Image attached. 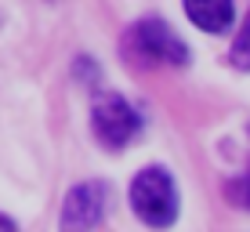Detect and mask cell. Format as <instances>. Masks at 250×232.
Listing matches in <instances>:
<instances>
[{
  "label": "cell",
  "instance_id": "cell-1",
  "mask_svg": "<svg viewBox=\"0 0 250 232\" xmlns=\"http://www.w3.org/2000/svg\"><path fill=\"white\" fill-rule=\"evenodd\" d=\"M131 207L138 214V221L152 229H167L178 218V189L174 178L163 167H145L131 185Z\"/></svg>",
  "mask_w": 250,
  "mask_h": 232
},
{
  "label": "cell",
  "instance_id": "cell-2",
  "mask_svg": "<svg viewBox=\"0 0 250 232\" xmlns=\"http://www.w3.org/2000/svg\"><path fill=\"white\" fill-rule=\"evenodd\" d=\"M91 124H94V134H98L109 149H124V145H131L138 138V131H142V116H138L124 98H116V94H113V98H102L98 105H94Z\"/></svg>",
  "mask_w": 250,
  "mask_h": 232
},
{
  "label": "cell",
  "instance_id": "cell-3",
  "mask_svg": "<svg viewBox=\"0 0 250 232\" xmlns=\"http://www.w3.org/2000/svg\"><path fill=\"white\" fill-rule=\"evenodd\" d=\"M134 51L145 58L149 65L156 62H170V65H185L188 62V47L170 33V25L163 19H145L134 25Z\"/></svg>",
  "mask_w": 250,
  "mask_h": 232
},
{
  "label": "cell",
  "instance_id": "cell-4",
  "mask_svg": "<svg viewBox=\"0 0 250 232\" xmlns=\"http://www.w3.org/2000/svg\"><path fill=\"white\" fill-rule=\"evenodd\" d=\"M109 214V185L105 182H83L65 196L62 225L65 229H94Z\"/></svg>",
  "mask_w": 250,
  "mask_h": 232
},
{
  "label": "cell",
  "instance_id": "cell-5",
  "mask_svg": "<svg viewBox=\"0 0 250 232\" xmlns=\"http://www.w3.org/2000/svg\"><path fill=\"white\" fill-rule=\"evenodd\" d=\"M185 15L207 33H225L236 19L232 0H185Z\"/></svg>",
  "mask_w": 250,
  "mask_h": 232
},
{
  "label": "cell",
  "instance_id": "cell-6",
  "mask_svg": "<svg viewBox=\"0 0 250 232\" xmlns=\"http://www.w3.org/2000/svg\"><path fill=\"white\" fill-rule=\"evenodd\" d=\"M232 62H236L239 69H250V15H247L243 29H239L236 44H232Z\"/></svg>",
  "mask_w": 250,
  "mask_h": 232
},
{
  "label": "cell",
  "instance_id": "cell-7",
  "mask_svg": "<svg viewBox=\"0 0 250 232\" xmlns=\"http://www.w3.org/2000/svg\"><path fill=\"white\" fill-rule=\"evenodd\" d=\"M229 196H232V203H239V207H247L250 211V170L243 178H239V182H232L229 185Z\"/></svg>",
  "mask_w": 250,
  "mask_h": 232
},
{
  "label": "cell",
  "instance_id": "cell-8",
  "mask_svg": "<svg viewBox=\"0 0 250 232\" xmlns=\"http://www.w3.org/2000/svg\"><path fill=\"white\" fill-rule=\"evenodd\" d=\"M0 229H15V221H11V218H4V214H0Z\"/></svg>",
  "mask_w": 250,
  "mask_h": 232
}]
</instances>
